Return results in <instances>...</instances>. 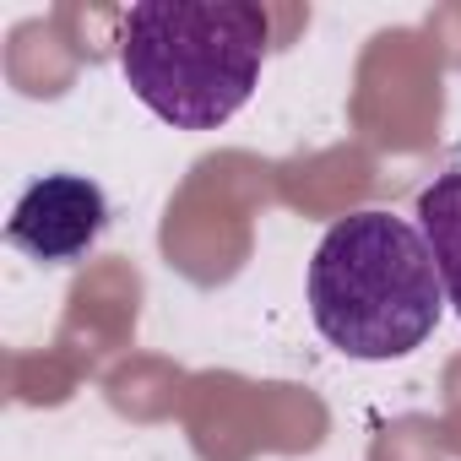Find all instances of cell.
<instances>
[{"label":"cell","mask_w":461,"mask_h":461,"mask_svg":"<svg viewBox=\"0 0 461 461\" xmlns=\"http://www.w3.org/2000/svg\"><path fill=\"white\" fill-rule=\"evenodd\" d=\"M304 288L315 331L358 364L418 353L445 315V283L423 228L380 206L326 228Z\"/></svg>","instance_id":"6da1fadb"},{"label":"cell","mask_w":461,"mask_h":461,"mask_svg":"<svg viewBox=\"0 0 461 461\" xmlns=\"http://www.w3.org/2000/svg\"><path fill=\"white\" fill-rule=\"evenodd\" d=\"M272 17L256 0H147L120 17V71L174 131H217L261 87Z\"/></svg>","instance_id":"7a4b0ae2"},{"label":"cell","mask_w":461,"mask_h":461,"mask_svg":"<svg viewBox=\"0 0 461 461\" xmlns=\"http://www.w3.org/2000/svg\"><path fill=\"white\" fill-rule=\"evenodd\" d=\"M109 228V201L87 174H44L33 179L12 217H6V245L44 267L82 261Z\"/></svg>","instance_id":"3957f363"},{"label":"cell","mask_w":461,"mask_h":461,"mask_svg":"<svg viewBox=\"0 0 461 461\" xmlns=\"http://www.w3.org/2000/svg\"><path fill=\"white\" fill-rule=\"evenodd\" d=\"M418 228L429 240V256L445 283V304L461 315V141L434 163V174L418 185Z\"/></svg>","instance_id":"277c9868"}]
</instances>
